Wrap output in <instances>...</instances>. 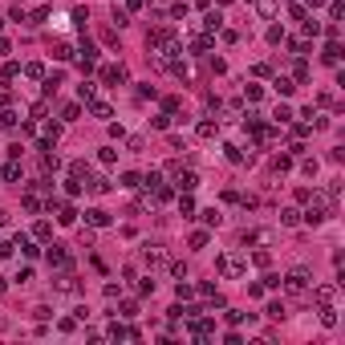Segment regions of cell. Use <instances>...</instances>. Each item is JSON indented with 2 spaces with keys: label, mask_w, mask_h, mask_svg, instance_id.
Wrapping results in <instances>:
<instances>
[{
  "label": "cell",
  "mask_w": 345,
  "mask_h": 345,
  "mask_svg": "<svg viewBox=\"0 0 345 345\" xmlns=\"http://www.w3.org/2000/svg\"><path fill=\"white\" fill-rule=\"evenodd\" d=\"M203 24H207V33H215V28H219V12H207V20H203Z\"/></svg>",
  "instance_id": "obj_30"
},
{
  "label": "cell",
  "mask_w": 345,
  "mask_h": 345,
  "mask_svg": "<svg viewBox=\"0 0 345 345\" xmlns=\"http://www.w3.org/2000/svg\"><path fill=\"white\" fill-rule=\"evenodd\" d=\"M264 313H268V317H272V321H285V305H280V301H272V305H268Z\"/></svg>",
  "instance_id": "obj_18"
},
{
  "label": "cell",
  "mask_w": 345,
  "mask_h": 345,
  "mask_svg": "<svg viewBox=\"0 0 345 345\" xmlns=\"http://www.w3.org/2000/svg\"><path fill=\"white\" fill-rule=\"evenodd\" d=\"M24 73H28V77H45V65H41V61H33V65H24Z\"/></svg>",
  "instance_id": "obj_24"
},
{
  "label": "cell",
  "mask_w": 345,
  "mask_h": 345,
  "mask_svg": "<svg viewBox=\"0 0 345 345\" xmlns=\"http://www.w3.org/2000/svg\"><path fill=\"white\" fill-rule=\"evenodd\" d=\"M4 179H8V183H16V179H20V167H16V163H8V167H4Z\"/></svg>",
  "instance_id": "obj_29"
},
{
  "label": "cell",
  "mask_w": 345,
  "mask_h": 345,
  "mask_svg": "<svg viewBox=\"0 0 345 345\" xmlns=\"http://www.w3.org/2000/svg\"><path fill=\"white\" fill-rule=\"evenodd\" d=\"M272 122H276V126H280V122H293V110L289 106H276L272 110Z\"/></svg>",
  "instance_id": "obj_17"
},
{
  "label": "cell",
  "mask_w": 345,
  "mask_h": 345,
  "mask_svg": "<svg viewBox=\"0 0 345 345\" xmlns=\"http://www.w3.org/2000/svg\"><path fill=\"white\" fill-rule=\"evenodd\" d=\"M321 57H325V65H337V61H341V45H337V41H329Z\"/></svg>",
  "instance_id": "obj_8"
},
{
  "label": "cell",
  "mask_w": 345,
  "mask_h": 345,
  "mask_svg": "<svg viewBox=\"0 0 345 345\" xmlns=\"http://www.w3.org/2000/svg\"><path fill=\"white\" fill-rule=\"evenodd\" d=\"M285 285H289V293H305V289H309V272H305V268H293V272L285 276Z\"/></svg>",
  "instance_id": "obj_2"
},
{
  "label": "cell",
  "mask_w": 345,
  "mask_h": 345,
  "mask_svg": "<svg viewBox=\"0 0 345 345\" xmlns=\"http://www.w3.org/2000/svg\"><path fill=\"white\" fill-rule=\"evenodd\" d=\"M4 224H8V215H4V211H0V228H4Z\"/></svg>",
  "instance_id": "obj_35"
},
{
  "label": "cell",
  "mask_w": 345,
  "mask_h": 345,
  "mask_svg": "<svg viewBox=\"0 0 345 345\" xmlns=\"http://www.w3.org/2000/svg\"><path fill=\"white\" fill-rule=\"evenodd\" d=\"M53 211H57V219H61V224H73V219H77V211H73L69 203H57Z\"/></svg>",
  "instance_id": "obj_11"
},
{
  "label": "cell",
  "mask_w": 345,
  "mask_h": 345,
  "mask_svg": "<svg viewBox=\"0 0 345 345\" xmlns=\"http://www.w3.org/2000/svg\"><path fill=\"white\" fill-rule=\"evenodd\" d=\"M244 98H248V102H260L264 89H260V85H244Z\"/></svg>",
  "instance_id": "obj_20"
},
{
  "label": "cell",
  "mask_w": 345,
  "mask_h": 345,
  "mask_svg": "<svg viewBox=\"0 0 345 345\" xmlns=\"http://www.w3.org/2000/svg\"><path fill=\"white\" fill-rule=\"evenodd\" d=\"M203 224H207V228H219V224H224V215H219L215 207H207V211H203Z\"/></svg>",
  "instance_id": "obj_16"
},
{
  "label": "cell",
  "mask_w": 345,
  "mask_h": 345,
  "mask_svg": "<svg viewBox=\"0 0 345 345\" xmlns=\"http://www.w3.org/2000/svg\"><path fill=\"white\" fill-rule=\"evenodd\" d=\"M175 183H179V191H195V187H199V175H195V171H175Z\"/></svg>",
  "instance_id": "obj_3"
},
{
  "label": "cell",
  "mask_w": 345,
  "mask_h": 345,
  "mask_svg": "<svg viewBox=\"0 0 345 345\" xmlns=\"http://www.w3.org/2000/svg\"><path fill=\"white\" fill-rule=\"evenodd\" d=\"M93 93H98V85H93V81H81V85H77V98H81V102H93Z\"/></svg>",
  "instance_id": "obj_13"
},
{
  "label": "cell",
  "mask_w": 345,
  "mask_h": 345,
  "mask_svg": "<svg viewBox=\"0 0 345 345\" xmlns=\"http://www.w3.org/2000/svg\"><path fill=\"white\" fill-rule=\"evenodd\" d=\"M297 219H301V211H293V207L280 211V224H297Z\"/></svg>",
  "instance_id": "obj_23"
},
{
  "label": "cell",
  "mask_w": 345,
  "mask_h": 345,
  "mask_svg": "<svg viewBox=\"0 0 345 345\" xmlns=\"http://www.w3.org/2000/svg\"><path fill=\"white\" fill-rule=\"evenodd\" d=\"M57 293H65V297H73V293H77V280H73V276L65 272V276L57 280Z\"/></svg>",
  "instance_id": "obj_10"
},
{
  "label": "cell",
  "mask_w": 345,
  "mask_h": 345,
  "mask_svg": "<svg viewBox=\"0 0 345 345\" xmlns=\"http://www.w3.org/2000/svg\"><path fill=\"white\" fill-rule=\"evenodd\" d=\"M309 4H313V8H321V4H325V0H309Z\"/></svg>",
  "instance_id": "obj_34"
},
{
  "label": "cell",
  "mask_w": 345,
  "mask_h": 345,
  "mask_svg": "<svg viewBox=\"0 0 345 345\" xmlns=\"http://www.w3.org/2000/svg\"><path fill=\"white\" fill-rule=\"evenodd\" d=\"M179 211H183V215H191V211H195V203H191V191H183V199H179Z\"/></svg>",
  "instance_id": "obj_21"
},
{
  "label": "cell",
  "mask_w": 345,
  "mask_h": 345,
  "mask_svg": "<svg viewBox=\"0 0 345 345\" xmlns=\"http://www.w3.org/2000/svg\"><path fill=\"white\" fill-rule=\"evenodd\" d=\"M142 256H146V264H163V260H167V252H163L159 244H146V248H142Z\"/></svg>",
  "instance_id": "obj_5"
},
{
  "label": "cell",
  "mask_w": 345,
  "mask_h": 345,
  "mask_svg": "<svg viewBox=\"0 0 345 345\" xmlns=\"http://www.w3.org/2000/svg\"><path fill=\"white\" fill-rule=\"evenodd\" d=\"M102 77H106L110 85H122V81H126V69H122V65H106V69H102Z\"/></svg>",
  "instance_id": "obj_4"
},
{
  "label": "cell",
  "mask_w": 345,
  "mask_h": 345,
  "mask_svg": "<svg viewBox=\"0 0 345 345\" xmlns=\"http://www.w3.org/2000/svg\"><path fill=\"white\" fill-rule=\"evenodd\" d=\"M12 248H20L24 256H37V248H33V240H24V236H16V240H12Z\"/></svg>",
  "instance_id": "obj_15"
},
{
  "label": "cell",
  "mask_w": 345,
  "mask_h": 345,
  "mask_svg": "<svg viewBox=\"0 0 345 345\" xmlns=\"http://www.w3.org/2000/svg\"><path fill=\"white\" fill-rule=\"evenodd\" d=\"M215 268L224 272V276H240V272H244V260L228 252V256H219V260H215Z\"/></svg>",
  "instance_id": "obj_1"
},
{
  "label": "cell",
  "mask_w": 345,
  "mask_h": 345,
  "mask_svg": "<svg viewBox=\"0 0 345 345\" xmlns=\"http://www.w3.org/2000/svg\"><path fill=\"white\" fill-rule=\"evenodd\" d=\"M191 248H207V232H195L191 236Z\"/></svg>",
  "instance_id": "obj_33"
},
{
  "label": "cell",
  "mask_w": 345,
  "mask_h": 345,
  "mask_svg": "<svg viewBox=\"0 0 345 345\" xmlns=\"http://www.w3.org/2000/svg\"><path fill=\"white\" fill-rule=\"evenodd\" d=\"M276 8H280L276 0H256V12H260V16H276Z\"/></svg>",
  "instance_id": "obj_14"
},
{
  "label": "cell",
  "mask_w": 345,
  "mask_h": 345,
  "mask_svg": "<svg viewBox=\"0 0 345 345\" xmlns=\"http://www.w3.org/2000/svg\"><path fill=\"white\" fill-rule=\"evenodd\" d=\"M45 20H49V8H37L33 16H28V24H45Z\"/></svg>",
  "instance_id": "obj_27"
},
{
  "label": "cell",
  "mask_w": 345,
  "mask_h": 345,
  "mask_svg": "<svg viewBox=\"0 0 345 345\" xmlns=\"http://www.w3.org/2000/svg\"><path fill=\"white\" fill-rule=\"evenodd\" d=\"M276 89H280V93H285V98H289V93H293V89H297V85H293V81H289V77H276Z\"/></svg>",
  "instance_id": "obj_25"
},
{
  "label": "cell",
  "mask_w": 345,
  "mask_h": 345,
  "mask_svg": "<svg viewBox=\"0 0 345 345\" xmlns=\"http://www.w3.org/2000/svg\"><path fill=\"white\" fill-rule=\"evenodd\" d=\"M77 114H81L77 106H65V110H61V118H65V122H77Z\"/></svg>",
  "instance_id": "obj_31"
},
{
  "label": "cell",
  "mask_w": 345,
  "mask_h": 345,
  "mask_svg": "<svg viewBox=\"0 0 345 345\" xmlns=\"http://www.w3.org/2000/svg\"><path fill=\"white\" fill-rule=\"evenodd\" d=\"M85 219H89L93 228H106V224H110V211H102V207H93V211H85Z\"/></svg>",
  "instance_id": "obj_7"
},
{
  "label": "cell",
  "mask_w": 345,
  "mask_h": 345,
  "mask_svg": "<svg viewBox=\"0 0 345 345\" xmlns=\"http://www.w3.org/2000/svg\"><path fill=\"white\" fill-rule=\"evenodd\" d=\"M293 73H297V81H309V65H305V61H297Z\"/></svg>",
  "instance_id": "obj_28"
},
{
  "label": "cell",
  "mask_w": 345,
  "mask_h": 345,
  "mask_svg": "<svg viewBox=\"0 0 345 345\" xmlns=\"http://www.w3.org/2000/svg\"><path fill=\"white\" fill-rule=\"evenodd\" d=\"M69 171H73V179H81V175H89V167H85V163H81V159H77V163H73V167H69Z\"/></svg>",
  "instance_id": "obj_32"
},
{
  "label": "cell",
  "mask_w": 345,
  "mask_h": 345,
  "mask_svg": "<svg viewBox=\"0 0 345 345\" xmlns=\"http://www.w3.org/2000/svg\"><path fill=\"white\" fill-rule=\"evenodd\" d=\"M89 110H93V118H102V122H106V118H110V114H114V110H110V106H106V102H93V106H89Z\"/></svg>",
  "instance_id": "obj_19"
},
{
  "label": "cell",
  "mask_w": 345,
  "mask_h": 345,
  "mask_svg": "<svg viewBox=\"0 0 345 345\" xmlns=\"http://www.w3.org/2000/svg\"><path fill=\"white\" fill-rule=\"evenodd\" d=\"M138 183H142V179H138L134 171H126V175H122V187H126V191H134V187H138Z\"/></svg>",
  "instance_id": "obj_22"
},
{
  "label": "cell",
  "mask_w": 345,
  "mask_h": 345,
  "mask_svg": "<svg viewBox=\"0 0 345 345\" xmlns=\"http://www.w3.org/2000/svg\"><path fill=\"white\" fill-rule=\"evenodd\" d=\"M16 73H20V69H16V65H12V61H8V65H4V69H0V81H12Z\"/></svg>",
  "instance_id": "obj_26"
},
{
  "label": "cell",
  "mask_w": 345,
  "mask_h": 345,
  "mask_svg": "<svg viewBox=\"0 0 345 345\" xmlns=\"http://www.w3.org/2000/svg\"><path fill=\"white\" fill-rule=\"evenodd\" d=\"M49 264H57V268H69V256H65V248H61V244H53V248H49Z\"/></svg>",
  "instance_id": "obj_6"
},
{
  "label": "cell",
  "mask_w": 345,
  "mask_h": 345,
  "mask_svg": "<svg viewBox=\"0 0 345 345\" xmlns=\"http://www.w3.org/2000/svg\"><path fill=\"white\" fill-rule=\"evenodd\" d=\"M85 187H89L93 195H106V191H110V183H106L102 175H93V179H85Z\"/></svg>",
  "instance_id": "obj_9"
},
{
  "label": "cell",
  "mask_w": 345,
  "mask_h": 345,
  "mask_svg": "<svg viewBox=\"0 0 345 345\" xmlns=\"http://www.w3.org/2000/svg\"><path fill=\"white\" fill-rule=\"evenodd\" d=\"M317 301H321V305H333V301H337V289H333V285H321V289H317Z\"/></svg>",
  "instance_id": "obj_12"
}]
</instances>
